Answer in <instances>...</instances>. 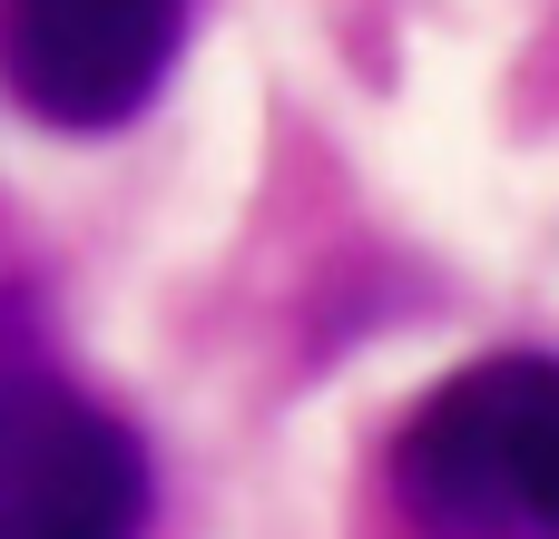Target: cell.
I'll use <instances>...</instances> for the list:
<instances>
[{
  "instance_id": "cell-3",
  "label": "cell",
  "mask_w": 559,
  "mask_h": 539,
  "mask_svg": "<svg viewBox=\"0 0 559 539\" xmlns=\"http://www.w3.org/2000/svg\"><path fill=\"white\" fill-rule=\"evenodd\" d=\"M177 39L187 0H0V79L59 137L128 128L167 88Z\"/></svg>"
},
{
  "instance_id": "cell-1",
  "label": "cell",
  "mask_w": 559,
  "mask_h": 539,
  "mask_svg": "<svg viewBox=\"0 0 559 539\" xmlns=\"http://www.w3.org/2000/svg\"><path fill=\"white\" fill-rule=\"evenodd\" d=\"M393 501L423 539H559V354L462 363L403 422Z\"/></svg>"
},
{
  "instance_id": "cell-2",
  "label": "cell",
  "mask_w": 559,
  "mask_h": 539,
  "mask_svg": "<svg viewBox=\"0 0 559 539\" xmlns=\"http://www.w3.org/2000/svg\"><path fill=\"white\" fill-rule=\"evenodd\" d=\"M147 452L49 373H0V539H147Z\"/></svg>"
}]
</instances>
